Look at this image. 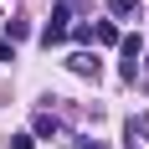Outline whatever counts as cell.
I'll use <instances>...</instances> for the list:
<instances>
[{
    "label": "cell",
    "instance_id": "6da1fadb",
    "mask_svg": "<svg viewBox=\"0 0 149 149\" xmlns=\"http://www.w3.org/2000/svg\"><path fill=\"white\" fill-rule=\"evenodd\" d=\"M67 10H72V0H62L57 10H52V21H46V26H41V46H62V41H67V36H72V26H67L72 15H67Z\"/></svg>",
    "mask_w": 149,
    "mask_h": 149
},
{
    "label": "cell",
    "instance_id": "7a4b0ae2",
    "mask_svg": "<svg viewBox=\"0 0 149 149\" xmlns=\"http://www.w3.org/2000/svg\"><path fill=\"white\" fill-rule=\"evenodd\" d=\"M67 67H72L77 77H93V82H98V57H93V52H72V57H67Z\"/></svg>",
    "mask_w": 149,
    "mask_h": 149
},
{
    "label": "cell",
    "instance_id": "3957f363",
    "mask_svg": "<svg viewBox=\"0 0 149 149\" xmlns=\"http://www.w3.org/2000/svg\"><path fill=\"white\" fill-rule=\"evenodd\" d=\"M93 46H118V26L113 21H98L93 26Z\"/></svg>",
    "mask_w": 149,
    "mask_h": 149
},
{
    "label": "cell",
    "instance_id": "277c9868",
    "mask_svg": "<svg viewBox=\"0 0 149 149\" xmlns=\"http://www.w3.org/2000/svg\"><path fill=\"white\" fill-rule=\"evenodd\" d=\"M57 129H62V123L52 118V113H36V123H31V139H57Z\"/></svg>",
    "mask_w": 149,
    "mask_h": 149
},
{
    "label": "cell",
    "instance_id": "5b68a950",
    "mask_svg": "<svg viewBox=\"0 0 149 149\" xmlns=\"http://www.w3.org/2000/svg\"><path fill=\"white\" fill-rule=\"evenodd\" d=\"M118 52H123V62H139V52H144V36H118Z\"/></svg>",
    "mask_w": 149,
    "mask_h": 149
},
{
    "label": "cell",
    "instance_id": "8992f818",
    "mask_svg": "<svg viewBox=\"0 0 149 149\" xmlns=\"http://www.w3.org/2000/svg\"><path fill=\"white\" fill-rule=\"evenodd\" d=\"M108 10L123 21V15H134V10H139V0H108Z\"/></svg>",
    "mask_w": 149,
    "mask_h": 149
},
{
    "label": "cell",
    "instance_id": "52a82bcc",
    "mask_svg": "<svg viewBox=\"0 0 149 149\" xmlns=\"http://www.w3.org/2000/svg\"><path fill=\"white\" fill-rule=\"evenodd\" d=\"M26 36H31V26H26V21H10V36H5V41L15 46V41H26Z\"/></svg>",
    "mask_w": 149,
    "mask_h": 149
},
{
    "label": "cell",
    "instance_id": "ba28073f",
    "mask_svg": "<svg viewBox=\"0 0 149 149\" xmlns=\"http://www.w3.org/2000/svg\"><path fill=\"white\" fill-rule=\"evenodd\" d=\"M134 134H139V139H149V113H139V118L129 123V139H134Z\"/></svg>",
    "mask_w": 149,
    "mask_h": 149
},
{
    "label": "cell",
    "instance_id": "9c48e42d",
    "mask_svg": "<svg viewBox=\"0 0 149 149\" xmlns=\"http://www.w3.org/2000/svg\"><path fill=\"white\" fill-rule=\"evenodd\" d=\"M10 149H36V139L31 134H10Z\"/></svg>",
    "mask_w": 149,
    "mask_h": 149
},
{
    "label": "cell",
    "instance_id": "30bf717a",
    "mask_svg": "<svg viewBox=\"0 0 149 149\" xmlns=\"http://www.w3.org/2000/svg\"><path fill=\"white\" fill-rule=\"evenodd\" d=\"M0 62H15V46L5 41V36H0Z\"/></svg>",
    "mask_w": 149,
    "mask_h": 149
},
{
    "label": "cell",
    "instance_id": "8fae6325",
    "mask_svg": "<svg viewBox=\"0 0 149 149\" xmlns=\"http://www.w3.org/2000/svg\"><path fill=\"white\" fill-rule=\"evenodd\" d=\"M77 149H108V144H98V139H82V144H77Z\"/></svg>",
    "mask_w": 149,
    "mask_h": 149
}]
</instances>
